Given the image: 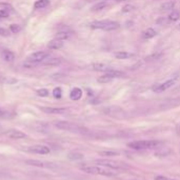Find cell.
Here are the masks:
<instances>
[{
    "label": "cell",
    "instance_id": "obj_1",
    "mask_svg": "<svg viewBox=\"0 0 180 180\" xmlns=\"http://www.w3.org/2000/svg\"><path fill=\"white\" fill-rule=\"evenodd\" d=\"M80 170L83 171L84 173L92 174V175H101L107 176V177H112V176L117 175V173L114 170L101 165H82L80 166Z\"/></svg>",
    "mask_w": 180,
    "mask_h": 180
},
{
    "label": "cell",
    "instance_id": "obj_2",
    "mask_svg": "<svg viewBox=\"0 0 180 180\" xmlns=\"http://www.w3.org/2000/svg\"><path fill=\"white\" fill-rule=\"evenodd\" d=\"M162 145V142L158 140H139L128 143V147L133 150H156Z\"/></svg>",
    "mask_w": 180,
    "mask_h": 180
},
{
    "label": "cell",
    "instance_id": "obj_3",
    "mask_svg": "<svg viewBox=\"0 0 180 180\" xmlns=\"http://www.w3.org/2000/svg\"><path fill=\"white\" fill-rule=\"evenodd\" d=\"M91 28L94 30H103V31H115L120 28V24L117 21L112 20H100V21H94L90 24Z\"/></svg>",
    "mask_w": 180,
    "mask_h": 180
},
{
    "label": "cell",
    "instance_id": "obj_4",
    "mask_svg": "<svg viewBox=\"0 0 180 180\" xmlns=\"http://www.w3.org/2000/svg\"><path fill=\"white\" fill-rule=\"evenodd\" d=\"M95 163L99 164L101 166H105L111 170H128V165L124 162L111 160V159H99V160L95 161Z\"/></svg>",
    "mask_w": 180,
    "mask_h": 180
},
{
    "label": "cell",
    "instance_id": "obj_5",
    "mask_svg": "<svg viewBox=\"0 0 180 180\" xmlns=\"http://www.w3.org/2000/svg\"><path fill=\"white\" fill-rule=\"evenodd\" d=\"M55 126L57 128L62 131H68V132H75V133H86L88 130L80 126H77L75 123L69 122V121H56Z\"/></svg>",
    "mask_w": 180,
    "mask_h": 180
},
{
    "label": "cell",
    "instance_id": "obj_6",
    "mask_svg": "<svg viewBox=\"0 0 180 180\" xmlns=\"http://www.w3.org/2000/svg\"><path fill=\"white\" fill-rule=\"evenodd\" d=\"M177 79H178V76L177 75H174L172 78L168 79V80H166L165 82L155 85L154 88H153V91H154L155 93H162V92H164V91H166L168 89L172 88V86H173V85L176 83Z\"/></svg>",
    "mask_w": 180,
    "mask_h": 180
},
{
    "label": "cell",
    "instance_id": "obj_7",
    "mask_svg": "<svg viewBox=\"0 0 180 180\" xmlns=\"http://www.w3.org/2000/svg\"><path fill=\"white\" fill-rule=\"evenodd\" d=\"M50 52H36L34 54H32L31 56L28 57V61L35 62V63H40L43 62L45 59H47L50 57Z\"/></svg>",
    "mask_w": 180,
    "mask_h": 180
},
{
    "label": "cell",
    "instance_id": "obj_8",
    "mask_svg": "<svg viewBox=\"0 0 180 180\" xmlns=\"http://www.w3.org/2000/svg\"><path fill=\"white\" fill-rule=\"evenodd\" d=\"M28 151L31 152V153H35V154L46 155L50 153V147L43 144H38V145H34V147H30L28 149Z\"/></svg>",
    "mask_w": 180,
    "mask_h": 180
},
{
    "label": "cell",
    "instance_id": "obj_9",
    "mask_svg": "<svg viewBox=\"0 0 180 180\" xmlns=\"http://www.w3.org/2000/svg\"><path fill=\"white\" fill-rule=\"evenodd\" d=\"M40 110L45 114H52V115H61L66 113L68 110L62 107H40Z\"/></svg>",
    "mask_w": 180,
    "mask_h": 180
},
{
    "label": "cell",
    "instance_id": "obj_10",
    "mask_svg": "<svg viewBox=\"0 0 180 180\" xmlns=\"http://www.w3.org/2000/svg\"><path fill=\"white\" fill-rule=\"evenodd\" d=\"M92 69L94 70V71H97V72H104V73H107V72H110L111 70H113V68H111V66L107 65V64L104 63H93L92 64Z\"/></svg>",
    "mask_w": 180,
    "mask_h": 180
},
{
    "label": "cell",
    "instance_id": "obj_11",
    "mask_svg": "<svg viewBox=\"0 0 180 180\" xmlns=\"http://www.w3.org/2000/svg\"><path fill=\"white\" fill-rule=\"evenodd\" d=\"M7 136H9L11 139H15V140H18V139H22V138L25 137V134L21 131H18V130H13L11 132L7 133Z\"/></svg>",
    "mask_w": 180,
    "mask_h": 180
},
{
    "label": "cell",
    "instance_id": "obj_12",
    "mask_svg": "<svg viewBox=\"0 0 180 180\" xmlns=\"http://www.w3.org/2000/svg\"><path fill=\"white\" fill-rule=\"evenodd\" d=\"M62 46H63V41L59 40V39H56V38H55L54 40L50 41L49 44H47V47L51 49V50H59Z\"/></svg>",
    "mask_w": 180,
    "mask_h": 180
},
{
    "label": "cell",
    "instance_id": "obj_13",
    "mask_svg": "<svg viewBox=\"0 0 180 180\" xmlns=\"http://www.w3.org/2000/svg\"><path fill=\"white\" fill-rule=\"evenodd\" d=\"M82 97V91L79 88H74L70 93V98L74 101H77Z\"/></svg>",
    "mask_w": 180,
    "mask_h": 180
},
{
    "label": "cell",
    "instance_id": "obj_14",
    "mask_svg": "<svg viewBox=\"0 0 180 180\" xmlns=\"http://www.w3.org/2000/svg\"><path fill=\"white\" fill-rule=\"evenodd\" d=\"M157 35V32L155 31L154 28H147V30H144V31L142 32L141 36L143 39H145V40H147V39H151V38H154L155 36Z\"/></svg>",
    "mask_w": 180,
    "mask_h": 180
},
{
    "label": "cell",
    "instance_id": "obj_15",
    "mask_svg": "<svg viewBox=\"0 0 180 180\" xmlns=\"http://www.w3.org/2000/svg\"><path fill=\"white\" fill-rule=\"evenodd\" d=\"M1 57H2V59L4 60V61H7V62H11L15 59L14 53L11 52V51H7V50L1 52Z\"/></svg>",
    "mask_w": 180,
    "mask_h": 180
},
{
    "label": "cell",
    "instance_id": "obj_16",
    "mask_svg": "<svg viewBox=\"0 0 180 180\" xmlns=\"http://www.w3.org/2000/svg\"><path fill=\"white\" fill-rule=\"evenodd\" d=\"M44 65H50V66H57L61 63V59L60 58H47L42 62Z\"/></svg>",
    "mask_w": 180,
    "mask_h": 180
},
{
    "label": "cell",
    "instance_id": "obj_17",
    "mask_svg": "<svg viewBox=\"0 0 180 180\" xmlns=\"http://www.w3.org/2000/svg\"><path fill=\"white\" fill-rule=\"evenodd\" d=\"M115 57L117 59H128V58H132L134 57V54L133 53H128V52H124V51H120V52H116L115 53Z\"/></svg>",
    "mask_w": 180,
    "mask_h": 180
},
{
    "label": "cell",
    "instance_id": "obj_18",
    "mask_svg": "<svg viewBox=\"0 0 180 180\" xmlns=\"http://www.w3.org/2000/svg\"><path fill=\"white\" fill-rule=\"evenodd\" d=\"M49 4H50V0H37L35 2V4H34V7L37 9H44V7H46Z\"/></svg>",
    "mask_w": 180,
    "mask_h": 180
},
{
    "label": "cell",
    "instance_id": "obj_19",
    "mask_svg": "<svg viewBox=\"0 0 180 180\" xmlns=\"http://www.w3.org/2000/svg\"><path fill=\"white\" fill-rule=\"evenodd\" d=\"M70 36H71V34L69 33V32L66 31H61V32H58V33L56 34V39H59V40H66V39H69Z\"/></svg>",
    "mask_w": 180,
    "mask_h": 180
},
{
    "label": "cell",
    "instance_id": "obj_20",
    "mask_svg": "<svg viewBox=\"0 0 180 180\" xmlns=\"http://www.w3.org/2000/svg\"><path fill=\"white\" fill-rule=\"evenodd\" d=\"M25 163L28 164V165H33V166H37V168H45V163L44 162H41L39 160H26Z\"/></svg>",
    "mask_w": 180,
    "mask_h": 180
},
{
    "label": "cell",
    "instance_id": "obj_21",
    "mask_svg": "<svg viewBox=\"0 0 180 180\" xmlns=\"http://www.w3.org/2000/svg\"><path fill=\"white\" fill-rule=\"evenodd\" d=\"M114 78H112L111 76L110 75H107V74H104V75H102V76H100L99 78L97 79V81L99 83H101V84H104V83H109V82H111L112 80H113Z\"/></svg>",
    "mask_w": 180,
    "mask_h": 180
},
{
    "label": "cell",
    "instance_id": "obj_22",
    "mask_svg": "<svg viewBox=\"0 0 180 180\" xmlns=\"http://www.w3.org/2000/svg\"><path fill=\"white\" fill-rule=\"evenodd\" d=\"M107 7V3L105 2V1H101V2L96 3L95 5H93L92 11H94V12H96V11H101V9H105Z\"/></svg>",
    "mask_w": 180,
    "mask_h": 180
},
{
    "label": "cell",
    "instance_id": "obj_23",
    "mask_svg": "<svg viewBox=\"0 0 180 180\" xmlns=\"http://www.w3.org/2000/svg\"><path fill=\"white\" fill-rule=\"evenodd\" d=\"M168 20H170L171 22H174V21H177L178 19L180 18V14L177 12V11H172V13H171L170 15H168Z\"/></svg>",
    "mask_w": 180,
    "mask_h": 180
},
{
    "label": "cell",
    "instance_id": "obj_24",
    "mask_svg": "<svg viewBox=\"0 0 180 180\" xmlns=\"http://www.w3.org/2000/svg\"><path fill=\"white\" fill-rule=\"evenodd\" d=\"M99 154L102 155V156H107V157L119 156L118 152H115V151H102V152H100Z\"/></svg>",
    "mask_w": 180,
    "mask_h": 180
},
{
    "label": "cell",
    "instance_id": "obj_25",
    "mask_svg": "<svg viewBox=\"0 0 180 180\" xmlns=\"http://www.w3.org/2000/svg\"><path fill=\"white\" fill-rule=\"evenodd\" d=\"M69 158L71 159V160H79V159L83 158V154H81V153H77V152H75V153H70Z\"/></svg>",
    "mask_w": 180,
    "mask_h": 180
},
{
    "label": "cell",
    "instance_id": "obj_26",
    "mask_svg": "<svg viewBox=\"0 0 180 180\" xmlns=\"http://www.w3.org/2000/svg\"><path fill=\"white\" fill-rule=\"evenodd\" d=\"M174 9V2L170 1V2H165L161 5V9L162 11H171V9Z\"/></svg>",
    "mask_w": 180,
    "mask_h": 180
},
{
    "label": "cell",
    "instance_id": "obj_27",
    "mask_svg": "<svg viewBox=\"0 0 180 180\" xmlns=\"http://www.w3.org/2000/svg\"><path fill=\"white\" fill-rule=\"evenodd\" d=\"M53 96H54L56 99H60L62 96V91L60 88H55L53 90Z\"/></svg>",
    "mask_w": 180,
    "mask_h": 180
},
{
    "label": "cell",
    "instance_id": "obj_28",
    "mask_svg": "<svg viewBox=\"0 0 180 180\" xmlns=\"http://www.w3.org/2000/svg\"><path fill=\"white\" fill-rule=\"evenodd\" d=\"M9 31L12 32L13 34H17L21 31V28H20V25H18V24H11V25H9Z\"/></svg>",
    "mask_w": 180,
    "mask_h": 180
},
{
    "label": "cell",
    "instance_id": "obj_29",
    "mask_svg": "<svg viewBox=\"0 0 180 180\" xmlns=\"http://www.w3.org/2000/svg\"><path fill=\"white\" fill-rule=\"evenodd\" d=\"M161 56H162V54H161V53H156V54H153V55H151V56L147 57V58H145V60H147V61H152V60H157V59H159Z\"/></svg>",
    "mask_w": 180,
    "mask_h": 180
},
{
    "label": "cell",
    "instance_id": "obj_30",
    "mask_svg": "<svg viewBox=\"0 0 180 180\" xmlns=\"http://www.w3.org/2000/svg\"><path fill=\"white\" fill-rule=\"evenodd\" d=\"M168 22H171L170 20H168V18H163V17H161V18H159L158 20H157L156 23L158 24V25H166Z\"/></svg>",
    "mask_w": 180,
    "mask_h": 180
},
{
    "label": "cell",
    "instance_id": "obj_31",
    "mask_svg": "<svg viewBox=\"0 0 180 180\" xmlns=\"http://www.w3.org/2000/svg\"><path fill=\"white\" fill-rule=\"evenodd\" d=\"M0 7H2V9H5L7 12H12L13 7L11 4H7V3H0Z\"/></svg>",
    "mask_w": 180,
    "mask_h": 180
},
{
    "label": "cell",
    "instance_id": "obj_32",
    "mask_svg": "<svg viewBox=\"0 0 180 180\" xmlns=\"http://www.w3.org/2000/svg\"><path fill=\"white\" fill-rule=\"evenodd\" d=\"M37 94L41 97H46L47 95H49V91L46 89H41V90H38L37 91Z\"/></svg>",
    "mask_w": 180,
    "mask_h": 180
},
{
    "label": "cell",
    "instance_id": "obj_33",
    "mask_svg": "<svg viewBox=\"0 0 180 180\" xmlns=\"http://www.w3.org/2000/svg\"><path fill=\"white\" fill-rule=\"evenodd\" d=\"M9 17V12L5 9H0V18H7Z\"/></svg>",
    "mask_w": 180,
    "mask_h": 180
},
{
    "label": "cell",
    "instance_id": "obj_34",
    "mask_svg": "<svg viewBox=\"0 0 180 180\" xmlns=\"http://www.w3.org/2000/svg\"><path fill=\"white\" fill-rule=\"evenodd\" d=\"M155 180H177V179H171V178H168V177H165V176L158 175L155 177Z\"/></svg>",
    "mask_w": 180,
    "mask_h": 180
},
{
    "label": "cell",
    "instance_id": "obj_35",
    "mask_svg": "<svg viewBox=\"0 0 180 180\" xmlns=\"http://www.w3.org/2000/svg\"><path fill=\"white\" fill-rule=\"evenodd\" d=\"M132 5H126L123 7V12H130V11H132Z\"/></svg>",
    "mask_w": 180,
    "mask_h": 180
},
{
    "label": "cell",
    "instance_id": "obj_36",
    "mask_svg": "<svg viewBox=\"0 0 180 180\" xmlns=\"http://www.w3.org/2000/svg\"><path fill=\"white\" fill-rule=\"evenodd\" d=\"M0 35L7 36V30H4V28H0Z\"/></svg>",
    "mask_w": 180,
    "mask_h": 180
},
{
    "label": "cell",
    "instance_id": "obj_37",
    "mask_svg": "<svg viewBox=\"0 0 180 180\" xmlns=\"http://www.w3.org/2000/svg\"><path fill=\"white\" fill-rule=\"evenodd\" d=\"M115 1H118V2H120V1H126V0H115Z\"/></svg>",
    "mask_w": 180,
    "mask_h": 180
},
{
    "label": "cell",
    "instance_id": "obj_38",
    "mask_svg": "<svg viewBox=\"0 0 180 180\" xmlns=\"http://www.w3.org/2000/svg\"><path fill=\"white\" fill-rule=\"evenodd\" d=\"M1 128H2V126H1V124H0V131H1Z\"/></svg>",
    "mask_w": 180,
    "mask_h": 180
}]
</instances>
